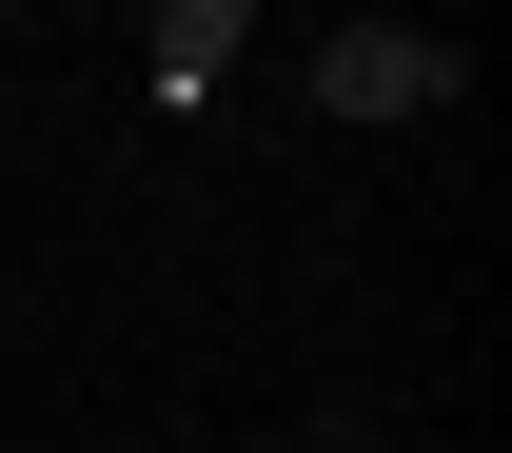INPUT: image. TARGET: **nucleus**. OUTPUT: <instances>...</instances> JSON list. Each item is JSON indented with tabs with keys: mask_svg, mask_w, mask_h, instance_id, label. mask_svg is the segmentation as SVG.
Segmentation results:
<instances>
[{
	"mask_svg": "<svg viewBox=\"0 0 512 453\" xmlns=\"http://www.w3.org/2000/svg\"><path fill=\"white\" fill-rule=\"evenodd\" d=\"M434 99H453V40H414V20L316 40V119H434Z\"/></svg>",
	"mask_w": 512,
	"mask_h": 453,
	"instance_id": "nucleus-1",
	"label": "nucleus"
},
{
	"mask_svg": "<svg viewBox=\"0 0 512 453\" xmlns=\"http://www.w3.org/2000/svg\"><path fill=\"white\" fill-rule=\"evenodd\" d=\"M237 40H256V0H158V119H197Z\"/></svg>",
	"mask_w": 512,
	"mask_h": 453,
	"instance_id": "nucleus-2",
	"label": "nucleus"
}]
</instances>
